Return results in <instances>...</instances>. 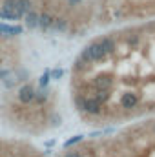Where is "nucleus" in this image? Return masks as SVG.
Listing matches in <instances>:
<instances>
[{"instance_id":"1","label":"nucleus","mask_w":155,"mask_h":157,"mask_svg":"<svg viewBox=\"0 0 155 157\" xmlns=\"http://www.w3.org/2000/svg\"><path fill=\"white\" fill-rule=\"evenodd\" d=\"M84 2V11L89 17L88 0ZM93 15L102 24L110 22H124L128 18H155V0H95L91 4Z\"/></svg>"},{"instance_id":"2","label":"nucleus","mask_w":155,"mask_h":157,"mask_svg":"<svg viewBox=\"0 0 155 157\" xmlns=\"http://www.w3.org/2000/svg\"><path fill=\"white\" fill-rule=\"evenodd\" d=\"M153 133H155V122H153Z\"/></svg>"}]
</instances>
